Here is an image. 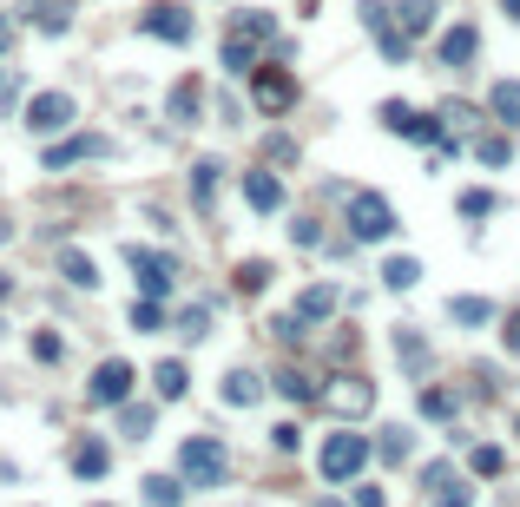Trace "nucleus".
<instances>
[{
  "mask_svg": "<svg viewBox=\"0 0 520 507\" xmlns=\"http://www.w3.org/2000/svg\"><path fill=\"white\" fill-rule=\"evenodd\" d=\"M106 468H112V448L99 442V435H79L73 442V475L79 481H106Z\"/></svg>",
  "mask_w": 520,
  "mask_h": 507,
  "instance_id": "nucleus-15",
  "label": "nucleus"
},
{
  "mask_svg": "<svg viewBox=\"0 0 520 507\" xmlns=\"http://www.w3.org/2000/svg\"><path fill=\"white\" fill-rule=\"evenodd\" d=\"M461 218H494V191H461Z\"/></svg>",
  "mask_w": 520,
  "mask_h": 507,
  "instance_id": "nucleus-37",
  "label": "nucleus"
},
{
  "mask_svg": "<svg viewBox=\"0 0 520 507\" xmlns=\"http://www.w3.org/2000/svg\"><path fill=\"white\" fill-rule=\"evenodd\" d=\"M363 461H369L363 435H330V442L316 448V475H323V481H356V475H363Z\"/></svg>",
  "mask_w": 520,
  "mask_h": 507,
  "instance_id": "nucleus-4",
  "label": "nucleus"
},
{
  "mask_svg": "<svg viewBox=\"0 0 520 507\" xmlns=\"http://www.w3.org/2000/svg\"><path fill=\"white\" fill-rule=\"evenodd\" d=\"M468 119H474V112L461 106V99H448V106H442V126H448V132H461V126H468Z\"/></svg>",
  "mask_w": 520,
  "mask_h": 507,
  "instance_id": "nucleus-44",
  "label": "nucleus"
},
{
  "mask_svg": "<svg viewBox=\"0 0 520 507\" xmlns=\"http://www.w3.org/2000/svg\"><path fill=\"white\" fill-rule=\"evenodd\" d=\"M448 481H455V468H448V461H428V468H422V494H442Z\"/></svg>",
  "mask_w": 520,
  "mask_h": 507,
  "instance_id": "nucleus-39",
  "label": "nucleus"
},
{
  "mask_svg": "<svg viewBox=\"0 0 520 507\" xmlns=\"http://www.w3.org/2000/svg\"><path fill=\"white\" fill-rule=\"evenodd\" d=\"M251 99H257V112H290L297 106V80L284 66H251Z\"/></svg>",
  "mask_w": 520,
  "mask_h": 507,
  "instance_id": "nucleus-7",
  "label": "nucleus"
},
{
  "mask_svg": "<svg viewBox=\"0 0 520 507\" xmlns=\"http://www.w3.org/2000/svg\"><path fill=\"white\" fill-rule=\"evenodd\" d=\"M415 409H422L428 422H448V415H455V396H448V389H422V396H415Z\"/></svg>",
  "mask_w": 520,
  "mask_h": 507,
  "instance_id": "nucleus-32",
  "label": "nucleus"
},
{
  "mask_svg": "<svg viewBox=\"0 0 520 507\" xmlns=\"http://www.w3.org/2000/svg\"><path fill=\"white\" fill-rule=\"evenodd\" d=\"M270 442H277V455H297L303 428H297V422H277V428H270Z\"/></svg>",
  "mask_w": 520,
  "mask_h": 507,
  "instance_id": "nucleus-42",
  "label": "nucleus"
},
{
  "mask_svg": "<svg viewBox=\"0 0 520 507\" xmlns=\"http://www.w3.org/2000/svg\"><path fill=\"white\" fill-rule=\"evenodd\" d=\"M514 428H520V415H514Z\"/></svg>",
  "mask_w": 520,
  "mask_h": 507,
  "instance_id": "nucleus-54",
  "label": "nucleus"
},
{
  "mask_svg": "<svg viewBox=\"0 0 520 507\" xmlns=\"http://www.w3.org/2000/svg\"><path fill=\"white\" fill-rule=\"evenodd\" d=\"M218 191H224V165L218 159H198V165H191V205H198V218L218 211Z\"/></svg>",
  "mask_w": 520,
  "mask_h": 507,
  "instance_id": "nucleus-14",
  "label": "nucleus"
},
{
  "mask_svg": "<svg viewBox=\"0 0 520 507\" xmlns=\"http://www.w3.org/2000/svg\"><path fill=\"white\" fill-rule=\"evenodd\" d=\"M356 507H389V501H382V488H356Z\"/></svg>",
  "mask_w": 520,
  "mask_h": 507,
  "instance_id": "nucleus-48",
  "label": "nucleus"
},
{
  "mask_svg": "<svg viewBox=\"0 0 520 507\" xmlns=\"http://www.w3.org/2000/svg\"><path fill=\"white\" fill-rule=\"evenodd\" d=\"M60 277H66V284H73V290H93V284H99L93 257H86V251H73V244H66V251H60Z\"/></svg>",
  "mask_w": 520,
  "mask_h": 507,
  "instance_id": "nucleus-23",
  "label": "nucleus"
},
{
  "mask_svg": "<svg viewBox=\"0 0 520 507\" xmlns=\"http://www.w3.org/2000/svg\"><path fill=\"white\" fill-rule=\"evenodd\" d=\"M178 468H185L191 488H218V481L231 475V455H224V442H211V435H185V442H178Z\"/></svg>",
  "mask_w": 520,
  "mask_h": 507,
  "instance_id": "nucleus-2",
  "label": "nucleus"
},
{
  "mask_svg": "<svg viewBox=\"0 0 520 507\" xmlns=\"http://www.w3.org/2000/svg\"><path fill=\"white\" fill-rule=\"evenodd\" d=\"M264 159H277V165H290V159H297V139H284V132H277V139H270V145H264Z\"/></svg>",
  "mask_w": 520,
  "mask_h": 507,
  "instance_id": "nucleus-43",
  "label": "nucleus"
},
{
  "mask_svg": "<svg viewBox=\"0 0 520 507\" xmlns=\"http://www.w3.org/2000/svg\"><path fill=\"white\" fill-rule=\"evenodd\" d=\"M264 284H270V264H237V290H244V297H257Z\"/></svg>",
  "mask_w": 520,
  "mask_h": 507,
  "instance_id": "nucleus-35",
  "label": "nucleus"
},
{
  "mask_svg": "<svg viewBox=\"0 0 520 507\" xmlns=\"http://www.w3.org/2000/svg\"><path fill=\"white\" fill-rule=\"evenodd\" d=\"M126 264L139 270L145 297H172V284H178V257H158V251H139V244H126Z\"/></svg>",
  "mask_w": 520,
  "mask_h": 507,
  "instance_id": "nucleus-8",
  "label": "nucleus"
},
{
  "mask_svg": "<svg viewBox=\"0 0 520 507\" xmlns=\"http://www.w3.org/2000/svg\"><path fill=\"white\" fill-rule=\"evenodd\" d=\"M7 297H14V277H7V270H0V303H7Z\"/></svg>",
  "mask_w": 520,
  "mask_h": 507,
  "instance_id": "nucleus-50",
  "label": "nucleus"
},
{
  "mask_svg": "<svg viewBox=\"0 0 520 507\" xmlns=\"http://www.w3.org/2000/svg\"><path fill=\"white\" fill-rule=\"evenodd\" d=\"M198 106H205V80H178L172 99H165V119L172 126H198Z\"/></svg>",
  "mask_w": 520,
  "mask_h": 507,
  "instance_id": "nucleus-16",
  "label": "nucleus"
},
{
  "mask_svg": "<svg viewBox=\"0 0 520 507\" xmlns=\"http://www.w3.org/2000/svg\"><path fill=\"white\" fill-rule=\"evenodd\" d=\"M290 238H297V244H303V251H310V244H316V238H323V231H316V218H297V224H290Z\"/></svg>",
  "mask_w": 520,
  "mask_h": 507,
  "instance_id": "nucleus-46",
  "label": "nucleus"
},
{
  "mask_svg": "<svg viewBox=\"0 0 520 507\" xmlns=\"http://www.w3.org/2000/svg\"><path fill=\"white\" fill-rule=\"evenodd\" d=\"M323 409H330V415H369V409H376V382L343 369V376L323 382Z\"/></svg>",
  "mask_w": 520,
  "mask_h": 507,
  "instance_id": "nucleus-6",
  "label": "nucleus"
},
{
  "mask_svg": "<svg viewBox=\"0 0 520 507\" xmlns=\"http://www.w3.org/2000/svg\"><path fill=\"white\" fill-rule=\"evenodd\" d=\"M112 152V139L106 132H79V139H66V145H47V172H66V165H86V159H106Z\"/></svg>",
  "mask_w": 520,
  "mask_h": 507,
  "instance_id": "nucleus-10",
  "label": "nucleus"
},
{
  "mask_svg": "<svg viewBox=\"0 0 520 507\" xmlns=\"http://www.w3.org/2000/svg\"><path fill=\"white\" fill-rule=\"evenodd\" d=\"M382 284L389 290H415L422 284V264H415V257H389V264H382Z\"/></svg>",
  "mask_w": 520,
  "mask_h": 507,
  "instance_id": "nucleus-27",
  "label": "nucleus"
},
{
  "mask_svg": "<svg viewBox=\"0 0 520 507\" xmlns=\"http://www.w3.org/2000/svg\"><path fill=\"white\" fill-rule=\"evenodd\" d=\"M244 205L257 211V218H277V211H284V178L270 172H244Z\"/></svg>",
  "mask_w": 520,
  "mask_h": 507,
  "instance_id": "nucleus-12",
  "label": "nucleus"
},
{
  "mask_svg": "<svg viewBox=\"0 0 520 507\" xmlns=\"http://www.w3.org/2000/svg\"><path fill=\"white\" fill-rule=\"evenodd\" d=\"M257 396H264V382H257L251 369H231V376H224V402H231V409H257Z\"/></svg>",
  "mask_w": 520,
  "mask_h": 507,
  "instance_id": "nucleus-22",
  "label": "nucleus"
},
{
  "mask_svg": "<svg viewBox=\"0 0 520 507\" xmlns=\"http://www.w3.org/2000/svg\"><path fill=\"white\" fill-rule=\"evenodd\" d=\"M178 336H185V343H198V336H211V303H191L185 317H178Z\"/></svg>",
  "mask_w": 520,
  "mask_h": 507,
  "instance_id": "nucleus-31",
  "label": "nucleus"
},
{
  "mask_svg": "<svg viewBox=\"0 0 520 507\" xmlns=\"http://www.w3.org/2000/svg\"><path fill=\"white\" fill-rule=\"evenodd\" d=\"M132 330H139V336H158V330H165V310H158V297H139V303H132Z\"/></svg>",
  "mask_w": 520,
  "mask_h": 507,
  "instance_id": "nucleus-29",
  "label": "nucleus"
},
{
  "mask_svg": "<svg viewBox=\"0 0 520 507\" xmlns=\"http://www.w3.org/2000/svg\"><path fill=\"white\" fill-rule=\"evenodd\" d=\"M66 20H73V7H53V0L47 7H33V27L40 33H66Z\"/></svg>",
  "mask_w": 520,
  "mask_h": 507,
  "instance_id": "nucleus-34",
  "label": "nucleus"
},
{
  "mask_svg": "<svg viewBox=\"0 0 520 507\" xmlns=\"http://www.w3.org/2000/svg\"><path fill=\"white\" fill-rule=\"evenodd\" d=\"M468 501H474V494H468V488H461V481H448V488H442V494H435V507H468Z\"/></svg>",
  "mask_w": 520,
  "mask_h": 507,
  "instance_id": "nucleus-45",
  "label": "nucleus"
},
{
  "mask_svg": "<svg viewBox=\"0 0 520 507\" xmlns=\"http://www.w3.org/2000/svg\"><path fill=\"white\" fill-rule=\"evenodd\" d=\"M270 382H277V396H290V402H316V396H323V389H316L303 369H277Z\"/></svg>",
  "mask_w": 520,
  "mask_h": 507,
  "instance_id": "nucleus-25",
  "label": "nucleus"
},
{
  "mask_svg": "<svg viewBox=\"0 0 520 507\" xmlns=\"http://www.w3.org/2000/svg\"><path fill=\"white\" fill-rule=\"evenodd\" d=\"M474 159H481V165H507V139H501V132L474 139Z\"/></svg>",
  "mask_w": 520,
  "mask_h": 507,
  "instance_id": "nucleus-36",
  "label": "nucleus"
},
{
  "mask_svg": "<svg viewBox=\"0 0 520 507\" xmlns=\"http://www.w3.org/2000/svg\"><path fill=\"white\" fill-rule=\"evenodd\" d=\"M33 363H66V336L60 330H33Z\"/></svg>",
  "mask_w": 520,
  "mask_h": 507,
  "instance_id": "nucleus-30",
  "label": "nucleus"
},
{
  "mask_svg": "<svg viewBox=\"0 0 520 507\" xmlns=\"http://www.w3.org/2000/svg\"><path fill=\"white\" fill-rule=\"evenodd\" d=\"M0 244H7V224H0Z\"/></svg>",
  "mask_w": 520,
  "mask_h": 507,
  "instance_id": "nucleus-52",
  "label": "nucleus"
},
{
  "mask_svg": "<svg viewBox=\"0 0 520 507\" xmlns=\"http://www.w3.org/2000/svg\"><path fill=\"white\" fill-rule=\"evenodd\" d=\"M297 317H303V323H330V317H336V290H330V284H310V290L297 297Z\"/></svg>",
  "mask_w": 520,
  "mask_h": 507,
  "instance_id": "nucleus-21",
  "label": "nucleus"
},
{
  "mask_svg": "<svg viewBox=\"0 0 520 507\" xmlns=\"http://www.w3.org/2000/svg\"><path fill=\"white\" fill-rule=\"evenodd\" d=\"M409 428H402V422H389V428H382V461H409Z\"/></svg>",
  "mask_w": 520,
  "mask_h": 507,
  "instance_id": "nucleus-33",
  "label": "nucleus"
},
{
  "mask_svg": "<svg viewBox=\"0 0 520 507\" xmlns=\"http://www.w3.org/2000/svg\"><path fill=\"white\" fill-rule=\"evenodd\" d=\"M185 363H158L152 369V389H158V402H178V396H185Z\"/></svg>",
  "mask_w": 520,
  "mask_h": 507,
  "instance_id": "nucleus-26",
  "label": "nucleus"
},
{
  "mask_svg": "<svg viewBox=\"0 0 520 507\" xmlns=\"http://www.w3.org/2000/svg\"><path fill=\"white\" fill-rule=\"evenodd\" d=\"M448 317H455L461 330H481V323H494L501 310H494V297H455L448 303Z\"/></svg>",
  "mask_w": 520,
  "mask_h": 507,
  "instance_id": "nucleus-20",
  "label": "nucleus"
},
{
  "mask_svg": "<svg viewBox=\"0 0 520 507\" xmlns=\"http://www.w3.org/2000/svg\"><path fill=\"white\" fill-rule=\"evenodd\" d=\"M323 507H336V501H323Z\"/></svg>",
  "mask_w": 520,
  "mask_h": 507,
  "instance_id": "nucleus-53",
  "label": "nucleus"
},
{
  "mask_svg": "<svg viewBox=\"0 0 520 507\" xmlns=\"http://www.w3.org/2000/svg\"><path fill=\"white\" fill-rule=\"evenodd\" d=\"M126 442H145V435H152V409H126Z\"/></svg>",
  "mask_w": 520,
  "mask_h": 507,
  "instance_id": "nucleus-41",
  "label": "nucleus"
},
{
  "mask_svg": "<svg viewBox=\"0 0 520 507\" xmlns=\"http://www.w3.org/2000/svg\"><path fill=\"white\" fill-rule=\"evenodd\" d=\"M501 343H507V356H520V310L507 317V330H501Z\"/></svg>",
  "mask_w": 520,
  "mask_h": 507,
  "instance_id": "nucleus-47",
  "label": "nucleus"
},
{
  "mask_svg": "<svg viewBox=\"0 0 520 507\" xmlns=\"http://www.w3.org/2000/svg\"><path fill=\"white\" fill-rule=\"evenodd\" d=\"M145 501H152V507H178V501H185V481H172V475H145Z\"/></svg>",
  "mask_w": 520,
  "mask_h": 507,
  "instance_id": "nucleus-28",
  "label": "nucleus"
},
{
  "mask_svg": "<svg viewBox=\"0 0 520 507\" xmlns=\"http://www.w3.org/2000/svg\"><path fill=\"white\" fill-rule=\"evenodd\" d=\"M126 396H132V363L126 356H106V363L93 369V382H86V402L106 409V402H126Z\"/></svg>",
  "mask_w": 520,
  "mask_h": 507,
  "instance_id": "nucleus-9",
  "label": "nucleus"
},
{
  "mask_svg": "<svg viewBox=\"0 0 520 507\" xmlns=\"http://www.w3.org/2000/svg\"><path fill=\"white\" fill-rule=\"evenodd\" d=\"M435 14H442L435 0H402V7H395V33H402V40H415V33L435 27Z\"/></svg>",
  "mask_w": 520,
  "mask_h": 507,
  "instance_id": "nucleus-18",
  "label": "nucleus"
},
{
  "mask_svg": "<svg viewBox=\"0 0 520 507\" xmlns=\"http://www.w3.org/2000/svg\"><path fill=\"white\" fill-rule=\"evenodd\" d=\"M270 330H277V343H284V349H297L310 323H303V317H277V323H270Z\"/></svg>",
  "mask_w": 520,
  "mask_h": 507,
  "instance_id": "nucleus-40",
  "label": "nucleus"
},
{
  "mask_svg": "<svg viewBox=\"0 0 520 507\" xmlns=\"http://www.w3.org/2000/svg\"><path fill=\"white\" fill-rule=\"evenodd\" d=\"M145 33H152V40L185 47V40H191V14H185V7H152V14H145Z\"/></svg>",
  "mask_w": 520,
  "mask_h": 507,
  "instance_id": "nucleus-17",
  "label": "nucleus"
},
{
  "mask_svg": "<svg viewBox=\"0 0 520 507\" xmlns=\"http://www.w3.org/2000/svg\"><path fill=\"white\" fill-rule=\"evenodd\" d=\"M270 40H277V20L257 14V7H237V14H231V33H224V47H218L224 73H251L257 53H264Z\"/></svg>",
  "mask_w": 520,
  "mask_h": 507,
  "instance_id": "nucleus-1",
  "label": "nucleus"
},
{
  "mask_svg": "<svg viewBox=\"0 0 520 507\" xmlns=\"http://www.w3.org/2000/svg\"><path fill=\"white\" fill-rule=\"evenodd\" d=\"M0 86H7V80H0Z\"/></svg>",
  "mask_w": 520,
  "mask_h": 507,
  "instance_id": "nucleus-55",
  "label": "nucleus"
},
{
  "mask_svg": "<svg viewBox=\"0 0 520 507\" xmlns=\"http://www.w3.org/2000/svg\"><path fill=\"white\" fill-rule=\"evenodd\" d=\"M501 14H507V20H520V0H501Z\"/></svg>",
  "mask_w": 520,
  "mask_h": 507,
  "instance_id": "nucleus-51",
  "label": "nucleus"
},
{
  "mask_svg": "<svg viewBox=\"0 0 520 507\" xmlns=\"http://www.w3.org/2000/svg\"><path fill=\"white\" fill-rule=\"evenodd\" d=\"M402 224H395V205L389 198H376V191H349V238L356 244H382L395 238Z\"/></svg>",
  "mask_w": 520,
  "mask_h": 507,
  "instance_id": "nucleus-3",
  "label": "nucleus"
},
{
  "mask_svg": "<svg viewBox=\"0 0 520 507\" xmlns=\"http://www.w3.org/2000/svg\"><path fill=\"white\" fill-rule=\"evenodd\" d=\"M468 468H474V475H501V468H507V455H501V448H474V455H468Z\"/></svg>",
  "mask_w": 520,
  "mask_h": 507,
  "instance_id": "nucleus-38",
  "label": "nucleus"
},
{
  "mask_svg": "<svg viewBox=\"0 0 520 507\" xmlns=\"http://www.w3.org/2000/svg\"><path fill=\"white\" fill-rule=\"evenodd\" d=\"M488 112L501 119L507 132H520V80H494V93H488Z\"/></svg>",
  "mask_w": 520,
  "mask_h": 507,
  "instance_id": "nucleus-19",
  "label": "nucleus"
},
{
  "mask_svg": "<svg viewBox=\"0 0 520 507\" xmlns=\"http://www.w3.org/2000/svg\"><path fill=\"white\" fill-rule=\"evenodd\" d=\"M395 356H402V369H409V376H422V369H428V349H422V336H415L409 323L395 330Z\"/></svg>",
  "mask_w": 520,
  "mask_h": 507,
  "instance_id": "nucleus-24",
  "label": "nucleus"
},
{
  "mask_svg": "<svg viewBox=\"0 0 520 507\" xmlns=\"http://www.w3.org/2000/svg\"><path fill=\"white\" fill-rule=\"evenodd\" d=\"M27 126H33V132L73 126V99H66V93H33V99H27Z\"/></svg>",
  "mask_w": 520,
  "mask_h": 507,
  "instance_id": "nucleus-13",
  "label": "nucleus"
},
{
  "mask_svg": "<svg viewBox=\"0 0 520 507\" xmlns=\"http://www.w3.org/2000/svg\"><path fill=\"white\" fill-rule=\"evenodd\" d=\"M442 66H455V73H468L474 66V53H481V27H474V20H455V27L442 33Z\"/></svg>",
  "mask_w": 520,
  "mask_h": 507,
  "instance_id": "nucleus-11",
  "label": "nucleus"
},
{
  "mask_svg": "<svg viewBox=\"0 0 520 507\" xmlns=\"http://www.w3.org/2000/svg\"><path fill=\"white\" fill-rule=\"evenodd\" d=\"M14 33H20V27H14V20H7V14H0V53L14 47Z\"/></svg>",
  "mask_w": 520,
  "mask_h": 507,
  "instance_id": "nucleus-49",
  "label": "nucleus"
},
{
  "mask_svg": "<svg viewBox=\"0 0 520 507\" xmlns=\"http://www.w3.org/2000/svg\"><path fill=\"white\" fill-rule=\"evenodd\" d=\"M382 126L395 132V139H422V145H448V126H442V112L428 119V112H415V106H402V99H389L382 106Z\"/></svg>",
  "mask_w": 520,
  "mask_h": 507,
  "instance_id": "nucleus-5",
  "label": "nucleus"
}]
</instances>
